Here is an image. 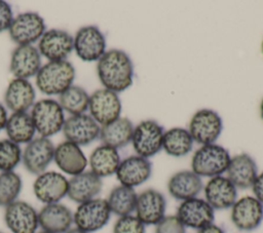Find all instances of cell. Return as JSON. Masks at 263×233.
I'll list each match as a JSON object with an SVG mask.
<instances>
[{"mask_svg":"<svg viewBox=\"0 0 263 233\" xmlns=\"http://www.w3.org/2000/svg\"><path fill=\"white\" fill-rule=\"evenodd\" d=\"M39 227L49 233H66L73 224L72 210L60 202L44 204L38 211Z\"/></svg>","mask_w":263,"mask_h":233,"instance_id":"7402d4cb","label":"cell"},{"mask_svg":"<svg viewBox=\"0 0 263 233\" xmlns=\"http://www.w3.org/2000/svg\"><path fill=\"white\" fill-rule=\"evenodd\" d=\"M261 52L263 54V40H262V43H261Z\"/></svg>","mask_w":263,"mask_h":233,"instance_id":"f6af8a7d","label":"cell"},{"mask_svg":"<svg viewBox=\"0 0 263 233\" xmlns=\"http://www.w3.org/2000/svg\"><path fill=\"white\" fill-rule=\"evenodd\" d=\"M74 51L84 62H98L106 52V38L97 26H84L73 37Z\"/></svg>","mask_w":263,"mask_h":233,"instance_id":"9c48e42d","label":"cell"},{"mask_svg":"<svg viewBox=\"0 0 263 233\" xmlns=\"http://www.w3.org/2000/svg\"><path fill=\"white\" fill-rule=\"evenodd\" d=\"M97 74L104 88L118 93L133 85L134 64L124 50L112 48L98 61Z\"/></svg>","mask_w":263,"mask_h":233,"instance_id":"6da1fadb","label":"cell"},{"mask_svg":"<svg viewBox=\"0 0 263 233\" xmlns=\"http://www.w3.org/2000/svg\"><path fill=\"white\" fill-rule=\"evenodd\" d=\"M63 133L66 141L80 146H86L100 137L101 126L87 114L72 115L65 120Z\"/></svg>","mask_w":263,"mask_h":233,"instance_id":"9a60e30c","label":"cell"},{"mask_svg":"<svg viewBox=\"0 0 263 233\" xmlns=\"http://www.w3.org/2000/svg\"><path fill=\"white\" fill-rule=\"evenodd\" d=\"M155 233H186V228L176 216H165L156 225Z\"/></svg>","mask_w":263,"mask_h":233,"instance_id":"8d00e7d4","label":"cell"},{"mask_svg":"<svg viewBox=\"0 0 263 233\" xmlns=\"http://www.w3.org/2000/svg\"><path fill=\"white\" fill-rule=\"evenodd\" d=\"M55 147L48 138L33 139L25 147L22 160L28 172L38 176L44 171L54 157Z\"/></svg>","mask_w":263,"mask_h":233,"instance_id":"8fae6325","label":"cell"},{"mask_svg":"<svg viewBox=\"0 0 263 233\" xmlns=\"http://www.w3.org/2000/svg\"><path fill=\"white\" fill-rule=\"evenodd\" d=\"M35 89L27 79H12L4 92V103L12 113L27 112L35 104Z\"/></svg>","mask_w":263,"mask_h":233,"instance_id":"cb8c5ba5","label":"cell"},{"mask_svg":"<svg viewBox=\"0 0 263 233\" xmlns=\"http://www.w3.org/2000/svg\"><path fill=\"white\" fill-rule=\"evenodd\" d=\"M35 197L44 204L60 202L68 192V180L58 171H44L33 183Z\"/></svg>","mask_w":263,"mask_h":233,"instance_id":"2e32d148","label":"cell"},{"mask_svg":"<svg viewBox=\"0 0 263 233\" xmlns=\"http://www.w3.org/2000/svg\"><path fill=\"white\" fill-rule=\"evenodd\" d=\"M203 183L199 176L192 170H180L175 172L167 182V191L177 200H187L197 197L202 191Z\"/></svg>","mask_w":263,"mask_h":233,"instance_id":"4316f807","label":"cell"},{"mask_svg":"<svg viewBox=\"0 0 263 233\" xmlns=\"http://www.w3.org/2000/svg\"><path fill=\"white\" fill-rule=\"evenodd\" d=\"M103 188L102 179L90 170L83 171L68 180L67 196L74 202L80 204L97 198Z\"/></svg>","mask_w":263,"mask_h":233,"instance_id":"d4e9b609","label":"cell"},{"mask_svg":"<svg viewBox=\"0 0 263 233\" xmlns=\"http://www.w3.org/2000/svg\"><path fill=\"white\" fill-rule=\"evenodd\" d=\"M59 104L62 109L71 116L84 114V112L88 110L89 94L84 88L71 85L59 95Z\"/></svg>","mask_w":263,"mask_h":233,"instance_id":"d6a6232c","label":"cell"},{"mask_svg":"<svg viewBox=\"0 0 263 233\" xmlns=\"http://www.w3.org/2000/svg\"><path fill=\"white\" fill-rule=\"evenodd\" d=\"M231 156L221 145L210 144L200 146L191 159V170L200 178H214L226 172Z\"/></svg>","mask_w":263,"mask_h":233,"instance_id":"3957f363","label":"cell"},{"mask_svg":"<svg viewBox=\"0 0 263 233\" xmlns=\"http://www.w3.org/2000/svg\"><path fill=\"white\" fill-rule=\"evenodd\" d=\"M193 139L188 129L183 127H172L164 131L162 149L173 157H183L189 154L193 148Z\"/></svg>","mask_w":263,"mask_h":233,"instance_id":"4dcf8cb0","label":"cell"},{"mask_svg":"<svg viewBox=\"0 0 263 233\" xmlns=\"http://www.w3.org/2000/svg\"><path fill=\"white\" fill-rule=\"evenodd\" d=\"M115 174L120 185L135 188L150 179L152 164L148 158L136 154L130 155L120 161Z\"/></svg>","mask_w":263,"mask_h":233,"instance_id":"ffe728a7","label":"cell"},{"mask_svg":"<svg viewBox=\"0 0 263 233\" xmlns=\"http://www.w3.org/2000/svg\"><path fill=\"white\" fill-rule=\"evenodd\" d=\"M204 200L214 208L223 210L231 208L237 200V188L231 181L222 176L211 178L203 185Z\"/></svg>","mask_w":263,"mask_h":233,"instance_id":"d6986e66","label":"cell"},{"mask_svg":"<svg viewBox=\"0 0 263 233\" xmlns=\"http://www.w3.org/2000/svg\"><path fill=\"white\" fill-rule=\"evenodd\" d=\"M36 233H49V232L44 231V230H41V231H38V232H36Z\"/></svg>","mask_w":263,"mask_h":233,"instance_id":"ee69618b","label":"cell"},{"mask_svg":"<svg viewBox=\"0 0 263 233\" xmlns=\"http://www.w3.org/2000/svg\"><path fill=\"white\" fill-rule=\"evenodd\" d=\"M7 119H8L7 110H6V108L0 103V131H1L3 128H5Z\"/></svg>","mask_w":263,"mask_h":233,"instance_id":"60d3db41","label":"cell"},{"mask_svg":"<svg viewBox=\"0 0 263 233\" xmlns=\"http://www.w3.org/2000/svg\"><path fill=\"white\" fill-rule=\"evenodd\" d=\"M5 131L8 140L15 144L30 143L36 133L32 117L27 112L12 113L6 122Z\"/></svg>","mask_w":263,"mask_h":233,"instance_id":"f546056e","label":"cell"},{"mask_svg":"<svg viewBox=\"0 0 263 233\" xmlns=\"http://www.w3.org/2000/svg\"><path fill=\"white\" fill-rule=\"evenodd\" d=\"M46 31L43 17L37 12H22L13 17L8 29L10 39L17 45H32Z\"/></svg>","mask_w":263,"mask_h":233,"instance_id":"ba28073f","label":"cell"},{"mask_svg":"<svg viewBox=\"0 0 263 233\" xmlns=\"http://www.w3.org/2000/svg\"><path fill=\"white\" fill-rule=\"evenodd\" d=\"M137 197L138 194L134 188L118 185L110 191L106 200L111 213L123 217L132 215L135 211Z\"/></svg>","mask_w":263,"mask_h":233,"instance_id":"1f68e13d","label":"cell"},{"mask_svg":"<svg viewBox=\"0 0 263 233\" xmlns=\"http://www.w3.org/2000/svg\"><path fill=\"white\" fill-rule=\"evenodd\" d=\"M0 233H5V232H3V231H0Z\"/></svg>","mask_w":263,"mask_h":233,"instance_id":"bcb514c9","label":"cell"},{"mask_svg":"<svg viewBox=\"0 0 263 233\" xmlns=\"http://www.w3.org/2000/svg\"><path fill=\"white\" fill-rule=\"evenodd\" d=\"M253 196L263 204V171L258 173L252 185Z\"/></svg>","mask_w":263,"mask_h":233,"instance_id":"f35d334b","label":"cell"},{"mask_svg":"<svg viewBox=\"0 0 263 233\" xmlns=\"http://www.w3.org/2000/svg\"><path fill=\"white\" fill-rule=\"evenodd\" d=\"M4 222L11 233H36L39 227L38 212L23 200H15L5 207Z\"/></svg>","mask_w":263,"mask_h":233,"instance_id":"5bb4252c","label":"cell"},{"mask_svg":"<svg viewBox=\"0 0 263 233\" xmlns=\"http://www.w3.org/2000/svg\"><path fill=\"white\" fill-rule=\"evenodd\" d=\"M121 101L118 93L100 88L89 95V115L100 125H106L120 117Z\"/></svg>","mask_w":263,"mask_h":233,"instance_id":"30bf717a","label":"cell"},{"mask_svg":"<svg viewBox=\"0 0 263 233\" xmlns=\"http://www.w3.org/2000/svg\"><path fill=\"white\" fill-rule=\"evenodd\" d=\"M176 217L185 228L199 230L214 224L215 209L204 198L194 197L184 200L179 204Z\"/></svg>","mask_w":263,"mask_h":233,"instance_id":"4fadbf2b","label":"cell"},{"mask_svg":"<svg viewBox=\"0 0 263 233\" xmlns=\"http://www.w3.org/2000/svg\"><path fill=\"white\" fill-rule=\"evenodd\" d=\"M164 128L157 121L146 119L139 122L133 132L132 145L136 155L150 158L162 149Z\"/></svg>","mask_w":263,"mask_h":233,"instance_id":"8992f818","label":"cell"},{"mask_svg":"<svg viewBox=\"0 0 263 233\" xmlns=\"http://www.w3.org/2000/svg\"><path fill=\"white\" fill-rule=\"evenodd\" d=\"M113 233H145V225L134 215L118 217L113 226Z\"/></svg>","mask_w":263,"mask_h":233,"instance_id":"d590c367","label":"cell"},{"mask_svg":"<svg viewBox=\"0 0 263 233\" xmlns=\"http://www.w3.org/2000/svg\"><path fill=\"white\" fill-rule=\"evenodd\" d=\"M166 199L155 189H146L138 194L136 202V217L146 225H157L164 217Z\"/></svg>","mask_w":263,"mask_h":233,"instance_id":"ac0fdd59","label":"cell"},{"mask_svg":"<svg viewBox=\"0 0 263 233\" xmlns=\"http://www.w3.org/2000/svg\"><path fill=\"white\" fill-rule=\"evenodd\" d=\"M23 181L18 173L7 171L0 173V207H6L15 200L22 191Z\"/></svg>","mask_w":263,"mask_h":233,"instance_id":"836d02e7","label":"cell"},{"mask_svg":"<svg viewBox=\"0 0 263 233\" xmlns=\"http://www.w3.org/2000/svg\"><path fill=\"white\" fill-rule=\"evenodd\" d=\"M260 115H261V118L263 120V99H262V101L260 103Z\"/></svg>","mask_w":263,"mask_h":233,"instance_id":"7bdbcfd3","label":"cell"},{"mask_svg":"<svg viewBox=\"0 0 263 233\" xmlns=\"http://www.w3.org/2000/svg\"><path fill=\"white\" fill-rule=\"evenodd\" d=\"M37 49L40 55L49 62L66 61V57L74 49L73 37L61 29L47 30L39 39Z\"/></svg>","mask_w":263,"mask_h":233,"instance_id":"e0dca14e","label":"cell"},{"mask_svg":"<svg viewBox=\"0 0 263 233\" xmlns=\"http://www.w3.org/2000/svg\"><path fill=\"white\" fill-rule=\"evenodd\" d=\"M12 21L13 14L10 5L6 1L0 0V32L8 30Z\"/></svg>","mask_w":263,"mask_h":233,"instance_id":"74e56055","label":"cell"},{"mask_svg":"<svg viewBox=\"0 0 263 233\" xmlns=\"http://www.w3.org/2000/svg\"><path fill=\"white\" fill-rule=\"evenodd\" d=\"M134 128L135 126L128 118L120 116L118 119L101 126L99 138L103 145L118 150L132 142Z\"/></svg>","mask_w":263,"mask_h":233,"instance_id":"f1b7e54d","label":"cell"},{"mask_svg":"<svg viewBox=\"0 0 263 233\" xmlns=\"http://www.w3.org/2000/svg\"><path fill=\"white\" fill-rule=\"evenodd\" d=\"M226 173L237 189H248L258 176V166L250 154L239 153L231 157Z\"/></svg>","mask_w":263,"mask_h":233,"instance_id":"484cf974","label":"cell"},{"mask_svg":"<svg viewBox=\"0 0 263 233\" xmlns=\"http://www.w3.org/2000/svg\"><path fill=\"white\" fill-rule=\"evenodd\" d=\"M36 86L47 95H60L73 85L75 68L68 61L48 62L36 74Z\"/></svg>","mask_w":263,"mask_h":233,"instance_id":"7a4b0ae2","label":"cell"},{"mask_svg":"<svg viewBox=\"0 0 263 233\" xmlns=\"http://www.w3.org/2000/svg\"><path fill=\"white\" fill-rule=\"evenodd\" d=\"M111 217V210L106 199L93 198L78 204L73 213L75 227L92 233L104 228Z\"/></svg>","mask_w":263,"mask_h":233,"instance_id":"5b68a950","label":"cell"},{"mask_svg":"<svg viewBox=\"0 0 263 233\" xmlns=\"http://www.w3.org/2000/svg\"><path fill=\"white\" fill-rule=\"evenodd\" d=\"M196 233H225V232L220 226H218L216 224H211L202 229L197 230Z\"/></svg>","mask_w":263,"mask_h":233,"instance_id":"ab89813d","label":"cell"},{"mask_svg":"<svg viewBox=\"0 0 263 233\" xmlns=\"http://www.w3.org/2000/svg\"><path fill=\"white\" fill-rule=\"evenodd\" d=\"M20 146L8 139L0 140V171H13L22 160Z\"/></svg>","mask_w":263,"mask_h":233,"instance_id":"e575fe53","label":"cell"},{"mask_svg":"<svg viewBox=\"0 0 263 233\" xmlns=\"http://www.w3.org/2000/svg\"><path fill=\"white\" fill-rule=\"evenodd\" d=\"M41 68V55L33 45H17L11 52L9 71L14 78L27 79L36 76Z\"/></svg>","mask_w":263,"mask_h":233,"instance_id":"44dd1931","label":"cell"},{"mask_svg":"<svg viewBox=\"0 0 263 233\" xmlns=\"http://www.w3.org/2000/svg\"><path fill=\"white\" fill-rule=\"evenodd\" d=\"M223 130V121L212 109L197 110L189 121L188 131L194 142L202 145L215 144Z\"/></svg>","mask_w":263,"mask_h":233,"instance_id":"52a82bcc","label":"cell"},{"mask_svg":"<svg viewBox=\"0 0 263 233\" xmlns=\"http://www.w3.org/2000/svg\"><path fill=\"white\" fill-rule=\"evenodd\" d=\"M66 233H87V232H84V231H82V230H80V229H78V228L74 227V228L69 229Z\"/></svg>","mask_w":263,"mask_h":233,"instance_id":"b9f144b4","label":"cell"},{"mask_svg":"<svg viewBox=\"0 0 263 233\" xmlns=\"http://www.w3.org/2000/svg\"><path fill=\"white\" fill-rule=\"evenodd\" d=\"M53 160L63 172L71 177L85 171L88 164L80 147L69 141L62 142L55 147Z\"/></svg>","mask_w":263,"mask_h":233,"instance_id":"603a6c76","label":"cell"},{"mask_svg":"<svg viewBox=\"0 0 263 233\" xmlns=\"http://www.w3.org/2000/svg\"><path fill=\"white\" fill-rule=\"evenodd\" d=\"M31 117L36 131L43 138L51 137L62 130L65 123L64 110L59 102L43 99L33 105Z\"/></svg>","mask_w":263,"mask_h":233,"instance_id":"277c9868","label":"cell"},{"mask_svg":"<svg viewBox=\"0 0 263 233\" xmlns=\"http://www.w3.org/2000/svg\"><path fill=\"white\" fill-rule=\"evenodd\" d=\"M230 219L239 231H254L263 221V204L254 196H243L231 206Z\"/></svg>","mask_w":263,"mask_h":233,"instance_id":"7c38bea8","label":"cell"},{"mask_svg":"<svg viewBox=\"0 0 263 233\" xmlns=\"http://www.w3.org/2000/svg\"><path fill=\"white\" fill-rule=\"evenodd\" d=\"M121 158L118 150L107 145H101L90 153L88 164L90 171L99 178H106L116 173Z\"/></svg>","mask_w":263,"mask_h":233,"instance_id":"83f0119b","label":"cell"}]
</instances>
